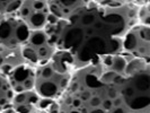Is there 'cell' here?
I'll return each instance as SVG.
<instances>
[{"mask_svg": "<svg viewBox=\"0 0 150 113\" xmlns=\"http://www.w3.org/2000/svg\"><path fill=\"white\" fill-rule=\"evenodd\" d=\"M140 5L125 1H87L66 21L45 27L57 50L68 52L75 68L122 53V40L139 23Z\"/></svg>", "mask_w": 150, "mask_h": 113, "instance_id": "cell-1", "label": "cell"}, {"mask_svg": "<svg viewBox=\"0 0 150 113\" xmlns=\"http://www.w3.org/2000/svg\"><path fill=\"white\" fill-rule=\"evenodd\" d=\"M120 96L124 104L133 111L150 107V71L146 69L130 77H123L119 83Z\"/></svg>", "mask_w": 150, "mask_h": 113, "instance_id": "cell-3", "label": "cell"}, {"mask_svg": "<svg viewBox=\"0 0 150 113\" xmlns=\"http://www.w3.org/2000/svg\"><path fill=\"white\" fill-rule=\"evenodd\" d=\"M75 70L71 55L58 50L50 60L35 67L33 90L44 101H57L68 88Z\"/></svg>", "mask_w": 150, "mask_h": 113, "instance_id": "cell-2", "label": "cell"}, {"mask_svg": "<svg viewBox=\"0 0 150 113\" xmlns=\"http://www.w3.org/2000/svg\"><path fill=\"white\" fill-rule=\"evenodd\" d=\"M14 96L15 92L9 83L8 77L0 72V111L11 106Z\"/></svg>", "mask_w": 150, "mask_h": 113, "instance_id": "cell-10", "label": "cell"}, {"mask_svg": "<svg viewBox=\"0 0 150 113\" xmlns=\"http://www.w3.org/2000/svg\"><path fill=\"white\" fill-rule=\"evenodd\" d=\"M30 28L16 13L0 14V46L22 48L28 40Z\"/></svg>", "mask_w": 150, "mask_h": 113, "instance_id": "cell-6", "label": "cell"}, {"mask_svg": "<svg viewBox=\"0 0 150 113\" xmlns=\"http://www.w3.org/2000/svg\"><path fill=\"white\" fill-rule=\"evenodd\" d=\"M13 90L17 93L33 90L34 88V78H35V67L27 63H24L21 67L16 68L7 76Z\"/></svg>", "mask_w": 150, "mask_h": 113, "instance_id": "cell-8", "label": "cell"}, {"mask_svg": "<svg viewBox=\"0 0 150 113\" xmlns=\"http://www.w3.org/2000/svg\"><path fill=\"white\" fill-rule=\"evenodd\" d=\"M27 63L23 55L22 48L0 46V72L8 76L16 68Z\"/></svg>", "mask_w": 150, "mask_h": 113, "instance_id": "cell-9", "label": "cell"}, {"mask_svg": "<svg viewBox=\"0 0 150 113\" xmlns=\"http://www.w3.org/2000/svg\"><path fill=\"white\" fill-rule=\"evenodd\" d=\"M122 53L149 61L150 27L149 25L135 24L124 34L122 40Z\"/></svg>", "mask_w": 150, "mask_h": 113, "instance_id": "cell-7", "label": "cell"}, {"mask_svg": "<svg viewBox=\"0 0 150 113\" xmlns=\"http://www.w3.org/2000/svg\"><path fill=\"white\" fill-rule=\"evenodd\" d=\"M16 14L27 25L30 32L44 30L46 26L55 25L61 21L50 13L47 1L44 0L21 1V6Z\"/></svg>", "mask_w": 150, "mask_h": 113, "instance_id": "cell-4", "label": "cell"}, {"mask_svg": "<svg viewBox=\"0 0 150 113\" xmlns=\"http://www.w3.org/2000/svg\"><path fill=\"white\" fill-rule=\"evenodd\" d=\"M22 51L25 60L36 67L50 60L58 50L51 43L46 32L40 30L30 32L27 42L22 46Z\"/></svg>", "mask_w": 150, "mask_h": 113, "instance_id": "cell-5", "label": "cell"}]
</instances>
